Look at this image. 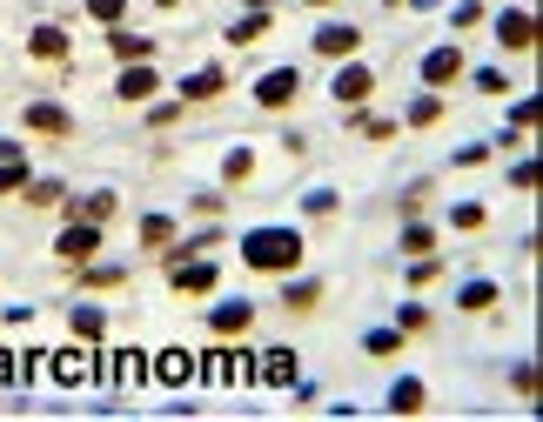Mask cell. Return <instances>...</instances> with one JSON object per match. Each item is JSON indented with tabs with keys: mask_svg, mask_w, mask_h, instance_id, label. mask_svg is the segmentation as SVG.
I'll return each mask as SVG.
<instances>
[{
	"mask_svg": "<svg viewBox=\"0 0 543 422\" xmlns=\"http://www.w3.org/2000/svg\"><path fill=\"white\" fill-rule=\"evenodd\" d=\"M255 382L289 389V382H295V349H269V356H255Z\"/></svg>",
	"mask_w": 543,
	"mask_h": 422,
	"instance_id": "cell-21",
	"label": "cell"
},
{
	"mask_svg": "<svg viewBox=\"0 0 543 422\" xmlns=\"http://www.w3.org/2000/svg\"><path fill=\"white\" fill-rule=\"evenodd\" d=\"M436 248V222H416V215H409L403 222V255H430Z\"/></svg>",
	"mask_w": 543,
	"mask_h": 422,
	"instance_id": "cell-31",
	"label": "cell"
},
{
	"mask_svg": "<svg viewBox=\"0 0 543 422\" xmlns=\"http://www.w3.org/2000/svg\"><path fill=\"white\" fill-rule=\"evenodd\" d=\"M181 114H188V101H161V94H155V108H148V128H175V121H181Z\"/></svg>",
	"mask_w": 543,
	"mask_h": 422,
	"instance_id": "cell-35",
	"label": "cell"
},
{
	"mask_svg": "<svg viewBox=\"0 0 543 422\" xmlns=\"http://www.w3.org/2000/svg\"><path fill=\"white\" fill-rule=\"evenodd\" d=\"M456 309H463V315H497L503 309V289L490 282V275H470V282L456 289Z\"/></svg>",
	"mask_w": 543,
	"mask_h": 422,
	"instance_id": "cell-15",
	"label": "cell"
},
{
	"mask_svg": "<svg viewBox=\"0 0 543 422\" xmlns=\"http://www.w3.org/2000/svg\"><path fill=\"white\" fill-rule=\"evenodd\" d=\"M302 7H316V14H329V7H342V0H302Z\"/></svg>",
	"mask_w": 543,
	"mask_h": 422,
	"instance_id": "cell-48",
	"label": "cell"
},
{
	"mask_svg": "<svg viewBox=\"0 0 543 422\" xmlns=\"http://www.w3.org/2000/svg\"><path fill=\"white\" fill-rule=\"evenodd\" d=\"M349 128H356L362 141H396V134H403V121H389V114H349Z\"/></svg>",
	"mask_w": 543,
	"mask_h": 422,
	"instance_id": "cell-26",
	"label": "cell"
},
{
	"mask_svg": "<svg viewBox=\"0 0 543 422\" xmlns=\"http://www.w3.org/2000/svg\"><path fill=\"white\" fill-rule=\"evenodd\" d=\"M450 228H456V235H476V228H490V208H483V201H456Z\"/></svg>",
	"mask_w": 543,
	"mask_h": 422,
	"instance_id": "cell-28",
	"label": "cell"
},
{
	"mask_svg": "<svg viewBox=\"0 0 543 422\" xmlns=\"http://www.w3.org/2000/svg\"><path fill=\"white\" fill-rule=\"evenodd\" d=\"M161 268H168V289L181 302H202V295L222 289V262L215 255H181V262H161Z\"/></svg>",
	"mask_w": 543,
	"mask_h": 422,
	"instance_id": "cell-2",
	"label": "cell"
},
{
	"mask_svg": "<svg viewBox=\"0 0 543 422\" xmlns=\"http://www.w3.org/2000/svg\"><path fill=\"white\" fill-rule=\"evenodd\" d=\"M470 81H476V94H503V88H510V74H503V67H476Z\"/></svg>",
	"mask_w": 543,
	"mask_h": 422,
	"instance_id": "cell-42",
	"label": "cell"
},
{
	"mask_svg": "<svg viewBox=\"0 0 543 422\" xmlns=\"http://www.w3.org/2000/svg\"><path fill=\"white\" fill-rule=\"evenodd\" d=\"M443 275H450V262H443V255H409V268H403V289L409 295H423V289H436V282H443Z\"/></svg>",
	"mask_w": 543,
	"mask_h": 422,
	"instance_id": "cell-17",
	"label": "cell"
},
{
	"mask_svg": "<svg viewBox=\"0 0 543 422\" xmlns=\"http://www.w3.org/2000/svg\"><path fill=\"white\" fill-rule=\"evenodd\" d=\"M302 208H309V215H336L342 195H336V188H309V195H302Z\"/></svg>",
	"mask_w": 543,
	"mask_h": 422,
	"instance_id": "cell-40",
	"label": "cell"
},
{
	"mask_svg": "<svg viewBox=\"0 0 543 422\" xmlns=\"http://www.w3.org/2000/svg\"><path fill=\"white\" fill-rule=\"evenodd\" d=\"M155 7H168V14H175V7H188V0H155Z\"/></svg>",
	"mask_w": 543,
	"mask_h": 422,
	"instance_id": "cell-49",
	"label": "cell"
},
{
	"mask_svg": "<svg viewBox=\"0 0 543 422\" xmlns=\"http://www.w3.org/2000/svg\"><path fill=\"white\" fill-rule=\"evenodd\" d=\"M101 242H108V228L74 215V222L54 235V255H61V262H94V255H101Z\"/></svg>",
	"mask_w": 543,
	"mask_h": 422,
	"instance_id": "cell-6",
	"label": "cell"
},
{
	"mask_svg": "<svg viewBox=\"0 0 543 422\" xmlns=\"http://www.w3.org/2000/svg\"><path fill=\"white\" fill-rule=\"evenodd\" d=\"M409 7H443V0H409Z\"/></svg>",
	"mask_w": 543,
	"mask_h": 422,
	"instance_id": "cell-50",
	"label": "cell"
},
{
	"mask_svg": "<svg viewBox=\"0 0 543 422\" xmlns=\"http://www.w3.org/2000/svg\"><path fill=\"white\" fill-rule=\"evenodd\" d=\"M74 54V41H68V27L61 21H34L27 27V61L34 67H61Z\"/></svg>",
	"mask_w": 543,
	"mask_h": 422,
	"instance_id": "cell-5",
	"label": "cell"
},
{
	"mask_svg": "<svg viewBox=\"0 0 543 422\" xmlns=\"http://www.w3.org/2000/svg\"><path fill=\"white\" fill-rule=\"evenodd\" d=\"M490 155H497L490 141H470V148H456V155H450V168H490Z\"/></svg>",
	"mask_w": 543,
	"mask_h": 422,
	"instance_id": "cell-38",
	"label": "cell"
},
{
	"mask_svg": "<svg viewBox=\"0 0 543 422\" xmlns=\"http://www.w3.org/2000/svg\"><path fill=\"white\" fill-rule=\"evenodd\" d=\"M21 128L41 134V141H68V134H74V114L61 108V101H27V108H21Z\"/></svg>",
	"mask_w": 543,
	"mask_h": 422,
	"instance_id": "cell-9",
	"label": "cell"
},
{
	"mask_svg": "<svg viewBox=\"0 0 543 422\" xmlns=\"http://www.w3.org/2000/svg\"><path fill=\"white\" fill-rule=\"evenodd\" d=\"M88 376H94V356H88V342H81V349H68V356L54 362V382H61V389H81Z\"/></svg>",
	"mask_w": 543,
	"mask_h": 422,
	"instance_id": "cell-23",
	"label": "cell"
},
{
	"mask_svg": "<svg viewBox=\"0 0 543 422\" xmlns=\"http://www.w3.org/2000/svg\"><path fill=\"white\" fill-rule=\"evenodd\" d=\"M242 268L269 275V282H289L295 268H302V235L295 228H249L242 235Z\"/></svg>",
	"mask_w": 543,
	"mask_h": 422,
	"instance_id": "cell-1",
	"label": "cell"
},
{
	"mask_svg": "<svg viewBox=\"0 0 543 422\" xmlns=\"http://www.w3.org/2000/svg\"><path fill=\"white\" fill-rule=\"evenodd\" d=\"M450 21H456V27H483V0H463V7H456Z\"/></svg>",
	"mask_w": 543,
	"mask_h": 422,
	"instance_id": "cell-45",
	"label": "cell"
},
{
	"mask_svg": "<svg viewBox=\"0 0 543 422\" xmlns=\"http://www.w3.org/2000/svg\"><path fill=\"white\" fill-rule=\"evenodd\" d=\"M510 389H517L523 402H537L543 396V369H537V362H517V369H510Z\"/></svg>",
	"mask_w": 543,
	"mask_h": 422,
	"instance_id": "cell-33",
	"label": "cell"
},
{
	"mask_svg": "<svg viewBox=\"0 0 543 422\" xmlns=\"http://www.w3.org/2000/svg\"><path fill=\"white\" fill-rule=\"evenodd\" d=\"M148 382H161V389L195 382V356H188V349H155V356H148Z\"/></svg>",
	"mask_w": 543,
	"mask_h": 422,
	"instance_id": "cell-12",
	"label": "cell"
},
{
	"mask_svg": "<svg viewBox=\"0 0 543 422\" xmlns=\"http://www.w3.org/2000/svg\"><path fill=\"white\" fill-rule=\"evenodd\" d=\"M108 54H114L121 67H128V61H155L161 47L148 41V34H128V27H108Z\"/></svg>",
	"mask_w": 543,
	"mask_h": 422,
	"instance_id": "cell-19",
	"label": "cell"
},
{
	"mask_svg": "<svg viewBox=\"0 0 543 422\" xmlns=\"http://www.w3.org/2000/svg\"><path fill=\"white\" fill-rule=\"evenodd\" d=\"M249 322H255V302H215L208 309V335H222V342L249 335Z\"/></svg>",
	"mask_w": 543,
	"mask_h": 422,
	"instance_id": "cell-16",
	"label": "cell"
},
{
	"mask_svg": "<svg viewBox=\"0 0 543 422\" xmlns=\"http://www.w3.org/2000/svg\"><path fill=\"white\" fill-rule=\"evenodd\" d=\"M537 175H543L537 161H517V168H510V188H517V195H530V188H537Z\"/></svg>",
	"mask_w": 543,
	"mask_h": 422,
	"instance_id": "cell-43",
	"label": "cell"
},
{
	"mask_svg": "<svg viewBox=\"0 0 543 422\" xmlns=\"http://www.w3.org/2000/svg\"><path fill=\"white\" fill-rule=\"evenodd\" d=\"M396 329H403V335H430V309H423V302H403Z\"/></svg>",
	"mask_w": 543,
	"mask_h": 422,
	"instance_id": "cell-39",
	"label": "cell"
},
{
	"mask_svg": "<svg viewBox=\"0 0 543 422\" xmlns=\"http://www.w3.org/2000/svg\"><path fill=\"white\" fill-rule=\"evenodd\" d=\"M88 7V21H101V27H121V14H128V0H81Z\"/></svg>",
	"mask_w": 543,
	"mask_h": 422,
	"instance_id": "cell-37",
	"label": "cell"
},
{
	"mask_svg": "<svg viewBox=\"0 0 543 422\" xmlns=\"http://www.w3.org/2000/svg\"><path fill=\"white\" fill-rule=\"evenodd\" d=\"M423 402H430V382H423V376H403L396 389H389V402H383V409H389V416H416Z\"/></svg>",
	"mask_w": 543,
	"mask_h": 422,
	"instance_id": "cell-22",
	"label": "cell"
},
{
	"mask_svg": "<svg viewBox=\"0 0 543 422\" xmlns=\"http://www.w3.org/2000/svg\"><path fill=\"white\" fill-rule=\"evenodd\" d=\"M463 74H470V61H463L456 41H443V47L423 54V88H450V81H463Z\"/></svg>",
	"mask_w": 543,
	"mask_h": 422,
	"instance_id": "cell-10",
	"label": "cell"
},
{
	"mask_svg": "<svg viewBox=\"0 0 543 422\" xmlns=\"http://www.w3.org/2000/svg\"><path fill=\"white\" fill-rule=\"evenodd\" d=\"M362 349H369V356H396V349H403V329H369Z\"/></svg>",
	"mask_w": 543,
	"mask_h": 422,
	"instance_id": "cell-36",
	"label": "cell"
},
{
	"mask_svg": "<svg viewBox=\"0 0 543 422\" xmlns=\"http://www.w3.org/2000/svg\"><path fill=\"white\" fill-rule=\"evenodd\" d=\"M27 181H34V161L14 155V161H0V195H21Z\"/></svg>",
	"mask_w": 543,
	"mask_h": 422,
	"instance_id": "cell-32",
	"label": "cell"
},
{
	"mask_svg": "<svg viewBox=\"0 0 543 422\" xmlns=\"http://www.w3.org/2000/svg\"><path fill=\"white\" fill-rule=\"evenodd\" d=\"M74 289H88V295H114V289H128V268H114V262H81L74 268Z\"/></svg>",
	"mask_w": 543,
	"mask_h": 422,
	"instance_id": "cell-14",
	"label": "cell"
},
{
	"mask_svg": "<svg viewBox=\"0 0 543 422\" xmlns=\"http://www.w3.org/2000/svg\"><path fill=\"white\" fill-rule=\"evenodd\" d=\"M369 94H376V67H369V61H356V54H349V61H336L329 101H336V108H362Z\"/></svg>",
	"mask_w": 543,
	"mask_h": 422,
	"instance_id": "cell-3",
	"label": "cell"
},
{
	"mask_svg": "<svg viewBox=\"0 0 543 422\" xmlns=\"http://www.w3.org/2000/svg\"><path fill=\"white\" fill-rule=\"evenodd\" d=\"M228 94V67L215 61V67H195V74H188V81H181V101H188V108H202V101H222Z\"/></svg>",
	"mask_w": 543,
	"mask_h": 422,
	"instance_id": "cell-13",
	"label": "cell"
},
{
	"mask_svg": "<svg viewBox=\"0 0 543 422\" xmlns=\"http://www.w3.org/2000/svg\"><path fill=\"white\" fill-rule=\"evenodd\" d=\"M175 242V215H141V248L155 255V248Z\"/></svg>",
	"mask_w": 543,
	"mask_h": 422,
	"instance_id": "cell-29",
	"label": "cell"
},
{
	"mask_svg": "<svg viewBox=\"0 0 543 422\" xmlns=\"http://www.w3.org/2000/svg\"><path fill=\"white\" fill-rule=\"evenodd\" d=\"M155 94H161V67L155 61L121 67V81H114V101H121V108H141V101H155Z\"/></svg>",
	"mask_w": 543,
	"mask_h": 422,
	"instance_id": "cell-7",
	"label": "cell"
},
{
	"mask_svg": "<svg viewBox=\"0 0 543 422\" xmlns=\"http://www.w3.org/2000/svg\"><path fill=\"white\" fill-rule=\"evenodd\" d=\"M316 54H322V61H349V54H362V27L322 21V27H316Z\"/></svg>",
	"mask_w": 543,
	"mask_h": 422,
	"instance_id": "cell-11",
	"label": "cell"
},
{
	"mask_svg": "<svg viewBox=\"0 0 543 422\" xmlns=\"http://www.w3.org/2000/svg\"><path fill=\"white\" fill-rule=\"evenodd\" d=\"M295 94H302V67H269V74L255 81V108H262V114H282Z\"/></svg>",
	"mask_w": 543,
	"mask_h": 422,
	"instance_id": "cell-8",
	"label": "cell"
},
{
	"mask_svg": "<svg viewBox=\"0 0 543 422\" xmlns=\"http://www.w3.org/2000/svg\"><path fill=\"white\" fill-rule=\"evenodd\" d=\"M195 215H208V222H222V215H228V195H222V188H215V195H195Z\"/></svg>",
	"mask_w": 543,
	"mask_h": 422,
	"instance_id": "cell-44",
	"label": "cell"
},
{
	"mask_svg": "<svg viewBox=\"0 0 543 422\" xmlns=\"http://www.w3.org/2000/svg\"><path fill=\"white\" fill-rule=\"evenodd\" d=\"M7 382H14V356H7V349H0V389H7Z\"/></svg>",
	"mask_w": 543,
	"mask_h": 422,
	"instance_id": "cell-46",
	"label": "cell"
},
{
	"mask_svg": "<svg viewBox=\"0 0 543 422\" xmlns=\"http://www.w3.org/2000/svg\"><path fill=\"white\" fill-rule=\"evenodd\" d=\"M537 121H543V101H517V108H510V128L517 134H530Z\"/></svg>",
	"mask_w": 543,
	"mask_h": 422,
	"instance_id": "cell-41",
	"label": "cell"
},
{
	"mask_svg": "<svg viewBox=\"0 0 543 422\" xmlns=\"http://www.w3.org/2000/svg\"><path fill=\"white\" fill-rule=\"evenodd\" d=\"M249 7H275V0H249Z\"/></svg>",
	"mask_w": 543,
	"mask_h": 422,
	"instance_id": "cell-52",
	"label": "cell"
},
{
	"mask_svg": "<svg viewBox=\"0 0 543 422\" xmlns=\"http://www.w3.org/2000/svg\"><path fill=\"white\" fill-rule=\"evenodd\" d=\"M21 201H27V208H41V215H47V208H68V181H61V175H34V181H27V188H21Z\"/></svg>",
	"mask_w": 543,
	"mask_h": 422,
	"instance_id": "cell-18",
	"label": "cell"
},
{
	"mask_svg": "<svg viewBox=\"0 0 543 422\" xmlns=\"http://www.w3.org/2000/svg\"><path fill=\"white\" fill-rule=\"evenodd\" d=\"M262 34H269V7H249V14H242V21L228 27V41H235V47H249V41H262Z\"/></svg>",
	"mask_w": 543,
	"mask_h": 422,
	"instance_id": "cell-27",
	"label": "cell"
},
{
	"mask_svg": "<svg viewBox=\"0 0 543 422\" xmlns=\"http://www.w3.org/2000/svg\"><path fill=\"white\" fill-rule=\"evenodd\" d=\"M322 295H329V289H322L316 275H309V282H289V289H282V309H289V315H316V309H322Z\"/></svg>",
	"mask_w": 543,
	"mask_h": 422,
	"instance_id": "cell-24",
	"label": "cell"
},
{
	"mask_svg": "<svg viewBox=\"0 0 543 422\" xmlns=\"http://www.w3.org/2000/svg\"><path fill=\"white\" fill-rule=\"evenodd\" d=\"M537 41H543L537 7H523V0H517V7H503V14H497V47H503V54H530Z\"/></svg>",
	"mask_w": 543,
	"mask_h": 422,
	"instance_id": "cell-4",
	"label": "cell"
},
{
	"mask_svg": "<svg viewBox=\"0 0 543 422\" xmlns=\"http://www.w3.org/2000/svg\"><path fill=\"white\" fill-rule=\"evenodd\" d=\"M383 7H409V0H383Z\"/></svg>",
	"mask_w": 543,
	"mask_h": 422,
	"instance_id": "cell-51",
	"label": "cell"
},
{
	"mask_svg": "<svg viewBox=\"0 0 543 422\" xmlns=\"http://www.w3.org/2000/svg\"><path fill=\"white\" fill-rule=\"evenodd\" d=\"M14 155H27L21 141H0V161H14Z\"/></svg>",
	"mask_w": 543,
	"mask_h": 422,
	"instance_id": "cell-47",
	"label": "cell"
},
{
	"mask_svg": "<svg viewBox=\"0 0 543 422\" xmlns=\"http://www.w3.org/2000/svg\"><path fill=\"white\" fill-rule=\"evenodd\" d=\"M68 322H74V342H88V349L101 342V309H74Z\"/></svg>",
	"mask_w": 543,
	"mask_h": 422,
	"instance_id": "cell-34",
	"label": "cell"
},
{
	"mask_svg": "<svg viewBox=\"0 0 543 422\" xmlns=\"http://www.w3.org/2000/svg\"><path fill=\"white\" fill-rule=\"evenodd\" d=\"M68 215H81V222H101V228H108L114 215H121V195H114V188H94V195L68 201Z\"/></svg>",
	"mask_w": 543,
	"mask_h": 422,
	"instance_id": "cell-20",
	"label": "cell"
},
{
	"mask_svg": "<svg viewBox=\"0 0 543 422\" xmlns=\"http://www.w3.org/2000/svg\"><path fill=\"white\" fill-rule=\"evenodd\" d=\"M249 175H255V148H228V155H222V181H228V188H242Z\"/></svg>",
	"mask_w": 543,
	"mask_h": 422,
	"instance_id": "cell-30",
	"label": "cell"
},
{
	"mask_svg": "<svg viewBox=\"0 0 543 422\" xmlns=\"http://www.w3.org/2000/svg\"><path fill=\"white\" fill-rule=\"evenodd\" d=\"M443 114H450V108H443V94H436V88H423V94H416V101H409L403 128H436V121H443Z\"/></svg>",
	"mask_w": 543,
	"mask_h": 422,
	"instance_id": "cell-25",
	"label": "cell"
}]
</instances>
